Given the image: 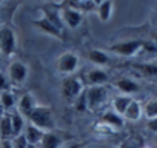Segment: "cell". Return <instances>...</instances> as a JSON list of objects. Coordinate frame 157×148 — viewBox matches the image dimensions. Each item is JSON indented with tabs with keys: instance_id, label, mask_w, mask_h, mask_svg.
Returning <instances> with one entry per match:
<instances>
[{
	"instance_id": "6da1fadb",
	"label": "cell",
	"mask_w": 157,
	"mask_h": 148,
	"mask_svg": "<svg viewBox=\"0 0 157 148\" xmlns=\"http://www.w3.org/2000/svg\"><path fill=\"white\" fill-rule=\"evenodd\" d=\"M28 122L33 123L34 127L40 128L42 131L48 133V131H56V120H54V114L51 111L49 107L45 105H37L34 108V111L29 114Z\"/></svg>"
},
{
	"instance_id": "7a4b0ae2",
	"label": "cell",
	"mask_w": 157,
	"mask_h": 148,
	"mask_svg": "<svg viewBox=\"0 0 157 148\" xmlns=\"http://www.w3.org/2000/svg\"><path fill=\"white\" fill-rule=\"evenodd\" d=\"M17 48V34L10 23L0 25V54L10 57L16 53Z\"/></svg>"
},
{
	"instance_id": "3957f363",
	"label": "cell",
	"mask_w": 157,
	"mask_h": 148,
	"mask_svg": "<svg viewBox=\"0 0 157 148\" xmlns=\"http://www.w3.org/2000/svg\"><path fill=\"white\" fill-rule=\"evenodd\" d=\"M86 94V105L90 111H97L99 108L103 107V103L108 99V90L106 87H88L85 88Z\"/></svg>"
},
{
	"instance_id": "277c9868",
	"label": "cell",
	"mask_w": 157,
	"mask_h": 148,
	"mask_svg": "<svg viewBox=\"0 0 157 148\" xmlns=\"http://www.w3.org/2000/svg\"><path fill=\"white\" fill-rule=\"evenodd\" d=\"M83 85L85 84L82 82L80 77H77V76H68L63 80V84H62V96L66 100L74 102L78 96L85 91V87Z\"/></svg>"
},
{
	"instance_id": "5b68a950",
	"label": "cell",
	"mask_w": 157,
	"mask_h": 148,
	"mask_svg": "<svg viewBox=\"0 0 157 148\" xmlns=\"http://www.w3.org/2000/svg\"><path fill=\"white\" fill-rule=\"evenodd\" d=\"M78 65H80V59H78L75 53H71V51L63 53L57 59V71L62 74H68V76H71V74L77 71Z\"/></svg>"
},
{
	"instance_id": "8992f818",
	"label": "cell",
	"mask_w": 157,
	"mask_h": 148,
	"mask_svg": "<svg viewBox=\"0 0 157 148\" xmlns=\"http://www.w3.org/2000/svg\"><path fill=\"white\" fill-rule=\"evenodd\" d=\"M28 74H29V68L26 63L23 62H11L8 65V79L11 84H16V85H23L28 79Z\"/></svg>"
},
{
	"instance_id": "52a82bcc",
	"label": "cell",
	"mask_w": 157,
	"mask_h": 148,
	"mask_svg": "<svg viewBox=\"0 0 157 148\" xmlns=\"http://www.w3.org/2000/svg\"><path fill=\"white\" fill-rule=\"evenodd\" d=\"M142 40H126V42H119L111 45V51L117 56L123 57H132L142 49Z\"/></svg>"
},
{
	"instance_id": "ba28073f",
	"label": "cell",
	"mask_w": 157,
	"mask_h": 148,
	"mask_svg": "<svg viewBox=\"0 0 157 148\" xmlns=\"http://www.w3.org/2000/svg\"><path fill=\"white\" fill-rule=\"evenodd\" d=\"M60 16H62V20H63V25L71 28V29H75L80 26L82 20H83V14L78 13L69 6H65L60 10Z\"/></svg>"
},
{
	"instance_id": "9c48e42d",
	"label": "cell",
	"mask_w": 157,
	"mask_h": 148,
	"mask_svg": "<svg viewBox=\"0 0 157 148\" xmlns=\"http://www.w3.org/2000/svg\"><path fill=\"white\" fill-rule=\"evenodd\" d=\"M108 82V74L102 68H93L85 72V84L88 87H103Z\"/></svg>"
},
{
	"instance_id": "30bf717a",
	"label": "cell",
	"mask_w": 157,
	"mask_h": 148,
	"mask_svg": "<svg viewBox=\"0 0 157 148\" xmlns=\"http://www.w3.org/2000/svg\"><path fill=\"white\" fill-rule=\"evenodd\" d=\"M66 142H68V137H65L63 133L48 131V133H45L39 148H62Z\"/></svg>"
},
{
	"instance_id": "8fae6325",
	"label": "cell",
	"mask_w": 157,
	"mask_h": 148,
	"mask_svg": "<svg viewBox=\"0 0 157 148\" xmlns=\"http://www.w3.org/2000/svg\"><path fill=\"white\" fill-rule=\"evenodd\" d=\"M36 107H37V103H36V99L33 97V94H31V93H25V94H22V96L19 97L16 110L28 120L29 114L34 111Z\"/></svg>"
},
{
	"instance_id": "7c38bea8",
	"label": "cell",
	"mask_w": 157,
	"mask_h": 148,
	"mask_svg": "<svg viewBox=\"0 0 157 148\" xmlns=\"http://www.w3.org/2000/svg\"><path fill=\"white\" fill-rule=\"evenodd\" d=\"M102 123H105L108 128H111V131H119L125 127V119H123V116L117 114L116 111L108 110L102 116Z\"/></svg>"
},
{
	"instance_id": "4fadbf2b",
	"label": "cell",
	"mask_w": 157,
	"mask_h": 148,
	"mask_svg": "<svg viewBox=\"0 0 157 148\" xmlns=\"http://www.w3.org/2000/svg\"><path fill=\"white\" fill-rule=\"evenodd\" d=\"M34 26H36L37 29H40L42 33L48 34V36H52V37H56V39H63V31L59 29L57 26H54V25H52L51 22H48L45 17H40V19L34 20Z\"/></svg>"
},
{
	"instance_id": "5bb4252c",
	"label": "cell",
	"mask_w": 157,
	"mask_h": 148,
	"mask_svg": "<svg viewBox=\"0 0 157 148\" xmlns=\"http://www.w3.org/2000/svg\"><path fill=\"white\" fill-rule=\"evenodd\" d=\"M23 136H25V139H26L28 145L39 146V145H40V142H42V139H43V136H45V131H42L40 128H37V127H34L33 123H29V122H28V123H26V127H25Z\"/></svg>"
},
{
	"instance_id": "9a60e30c",
	"label": "cell",
	"mask_w": 157,
	"mask_h": 148,
	"mask_svg": "<svg viewBox=\"0 0 157 148\" xmlns=\"http://www.w3.org/2000/svg\"><path fill=\"white\" fill-rule=\"evenodd\" d=\"M40 13H42V17H45L48 22H51L54 26H57L59 29L63 31L65 25H63V20L60 16V10L52 8V6H43V8H40Z\"/></svg>"
},
{
	"instance_id": "2e32d148",
	"label": "cell",
	"mask_w": 157,
	"mask_h": 148,
	"mask_svg": "<svg viewBox=\"0 0 157 148\" xmlns=\"http://www.w3.org/2000/svg\"><path fill=\"white\" fill-rule=\"evenodd\" d=\"M114 87H116L123 96H131V94H134V93H137V91L140 90V88H139V84H137L136 80L129 79V77H122V79L116 80Z\"/></svg>"
},
{
	"instance_id": "e0dca14e",
	"label": "cell",
	"mask_w": 157,
	"mask_h": 148,
	"mask_svg": "<svg viewBox=\"0 0 157 148\" xmlns=\"http://www.w3.org/2000/svg\"><path fill=\"white\" fill-rule=\"evenodd\" d=\"M11 116V125H13V134L14 137L17 136H22L23 131H25V127H26V119L17 111V110H13V113H10Z\"/></svg>"
},
{
	"instance_id": "ac0fdd59",
	"label": "cell",
	"mask_w": 157,
	"mask_h": 148,
	"mask_svg": "<svg viewBox=\"0 0 157 148\" xmlns=\"http://www.w3.org/2000/svg\"><path fill=\"white\" fill-rule=\"evenodd\" d=\"M113 11H114V3H113V2H108V0L97 2L96 13H97L99 19H100L103 23H106V22L113 17Z\"/></svg>"
},
{
	"instance_id": "d6986e66",
	"label": "cell",
	"mask_w": 157,
	"mask_h": 148,
	"mask_svg": "<svg viewBox=\"0 0 157 148\" xmlns=\"http://www.w3.org/2000/svg\"><path fill=\"white\" fill-rule=\"evenodd\" d=\"M13 125H11V116L6 113L2 119H0V140H13Z\"/></svg>"
},
{
	"instance_id": "ffe728a7",
	"label": "cell",
	"mask_w": 157,
	"mask_h": 148,
	"mask_svg": "<svg viewBox=\"0 0 157 148\" xmlns=\"http://www.w3.org/2000/svg\"><path fill=\"white\" fill-rule=\"evenodd\" d=\"M88 59L93 65H96V68H102L109 63V56L102 49H91L88 53Z\"/></svg>"
},
{
	"instance_id": "44dd1931",
	"label": "cell",
	"mask_w": 157,
	"mask_h": 148,
	"mask_svg": "<svg viewBox=\"0 0 157 148\" xmlns=\"http://www.w3.org/2000/svg\"><path fill=\"white\" fill-rule=\"evenodd\" d=\"M131 102H132L131 96H123V94L116 96V97L113 99V102H111V105H113V111H116L117 114L123 116V114L126 113V110H128V107H129Z\"/></svg>"
},
{
	"instance_id": "7402d4cb",
	"label": "cell",
	"mask_w": 157,
	"mask_h": 148,
	"mask_svg": "<svg viewBox=\"0 0 157 148\" xmlns=\"http://www.w3.org/2000/svg\"><path fill=\"white\" fill-rule=\"evenodd\" d=\"M17 96L14 91L8 90V91H3V93H0V103H2L3 110L6 113H10L11 110H14L17 107Z\"/></svg>"
},
{
	"instance_id": "603a6c76",
	"label": "cell",
	"mask_w": 157,
	"mask_h": 148,
	"mask_svg": "<svg viewBox=\"0 0 157 148\" xmlns=\"http://www.w3.org/2000/svg\"><path fill=\"white\" fill-rule=\"evenodd\" d=\"M142 116H143V107L140 105V102H137V100L132 99V102L129 103L126 113L123 114V119L131 120V122H136V120H139Z\"/></svg>"
},
{
	"instance_id": "cb8c5ba5",
	"label": "cell",
	"mask_w": 157,
	"mask_h": 148,
	"mask_svg": "<svg viewBox=\"0 0 157 148\" xmlns=\"http://www.w3.org/2000/svg\"><path fill=\"white\" fill-rule=\"evenodd\" d=\"M136 69H139L143 76L151 77V79H157V65L152 63H142V65H136Z\"/></svg>"
},
{
	"instance_id": "d4e9b609",
	"label": "cell",
	"mask_w": 157,
	"mask_h": 148,
	"mask_svg": "<svg viewBox=\"0 0 157 148\" xmlns=\"http://www.w3.org/2000/svg\"><path fill=\"white\" fill-rule=\"evenodd\" d=\"M143 114L146 116V119H154V117H157V99L149 100V102L143 107Z\"/></svg>"
},
{
	"instance_id": "484cf974",
	"label": "cell",
	"mask_w": 157,
	"mask_h": 148,
	"mask_svg": "<svg viewBox=\"0 0 157 148\" xmlns=\"http://www.w3.org/2000/svg\"><path fill=\"white\" fill-rule=\"evenodd\" d=\"M74 107H75L77 111H80V113L88 110V105H86V94H85V91L74 100Z\"/></svg>"
},
{
	"instance_id": "4316f807",
	"label": "cell",
	"mask_w": 157,
	"mask_h": 148,
	"mask_svg": "<svg viewBox=\"0 0 157 148\" xmlns=\"http://www.w3.org/2000/svg\"><path fill=\"white\" fill-rule=\"evenodd\" d=\"M10 79H8V74L2 72L0 71V93H3V91H8L11 90V85H10Z\"/></svg>"
},
{
	"instance_id": "83f0119b",
	"label": "cell",
	"mask_w": 157,
	"mask_h": 148,
	"mask_svg": "<svg viewBox=\"0 0 157 148\" xmlns=\"http://www.w3.org/2000/svg\"><path fill=\"white\" fill-rule=\"evenodd\" d=\"M13 146H14V148H28L29 145H28L25 136L22 134V136H17V137L13 139Z\"/></svg>"
},
{
	"instance_id": "f1b7e54d",
	"label": "cell",
	"mask_w": 157,
	"mask_h": 148,
	"mask_svg": "<svg viewBox=\"0 0 157 148\" xmlns=\"http://www.w3.org/2000/svg\"><path fill=\"white\" fill-rule=\"evenodd\" d=\"M142 49L155 54V53H157V45H155L152 40H151V42H143V43H142Z\"/></svg>"
},
{
	"instance_id": "f546056e",
	"label": "cell",
	"mask_w": 157,
	"mask_h": 148,
	"mask_svg": "<svg viewBox=\"0 0 157 148\" xmlns=\"http://www.w3.org/2000/svg\"><path fill=\"white\" fill-rule=\"evenodd\" d=\"M146 128H148L149 131H152V133H157V117H154V119H148V122H146Z\"/></svg>"
},
{
	"instance_id": "4dcf8cb0",
	"label": "cell",
	"mask_w": 157,
	"mask_h": 148,
	"mask_svg": "<svg viewBox=\"0 0 157 148\" xmlns=\"http://www.w3.org/2000/svg\"><path fill=\"white\" fill-rule=\"evenodd\" d=\"M0 148H14L13 140H0Z\"/></svg>"
},
{
	"instance_id": "1f68e13d",
	"label": "cell",
	"mask_w": 157,
	"mask_h": 148,
	"mask_svg": "<svg viewBox=\"0 0 157 148\" xmlns=\"http://www.w3.org/2000/svg\"><path fill=\"white\" fill-rule=\"evenodd\" d=\"M62 148H82V143H78V142H74V143H65Z\"/></svg>"
},
{
	"instance_id": "d6a6232c",
	"label": "cell",
	"mask_w": 157,
	"mask_h": 148,
	"mask_svg": "<svg viewBox=\"0 0 157 148\" xmlns=\"http://www.w3.org/2000/svg\"><path fill=\"white\" fill-rule=\"evenodd\" d=\"M120 148H137V146H136L132 142H129V140H128V142H123V143L120 145Z\"/></svg>"
},
{
	"instance_id": "836d02e7",
	"label": "cell",
	"mask_w": 157,
	"mask_h": 148,
	"mask_svg": "<svg viewBox=\"0 0 157 148\" xmlns=\"http://www.w3.org/2000/svg\"><path fill=\"white\" fill-rule=\"evenodd\" d=\"M5 114H6V111L3 110V107H2V103H0V119H2V117H3Z\"/></svg>"
},
{
	"instance_id": "e575fe53",
	"label": "cell",
	"mask_w": 157,
	"mask_h": 148,
	"mask_svg": "<svg viewBox=\"0 0 157 148\" xmlns=\"http://www.w3.org/2000/svg\"><path fill=\"white\" fill-rule=\"evenodd\" d=\"M3 20V10H2V5H0V23Z\"/></svg>"
},
{
	"instance_id": "d590c367",
	"label": "cell",
	"mask_w": 157,
	"mask_h": 148,
	"mask_svg": "<svg viewBox=\"0 0 157 148\" xmlns=\"http://www.w3.org/2000/svg\"><path fill=\"white\" fill-rule=\"evenodd\" d=\"M152 42H154V43L157 45V34H154V39H152Z\"/></svg>"
},
{
	"instance_id": "8d00e7d4",
	"label": "cell",
	"mask_w": 157,
	"mask_h": 148,
	"mask_svg": "<svg viewBox=\"0 0 157 148\" xmlns=\"http://www.w3.org/2000/svg\"><path fill=\"white\" fill-rule=\"evenodd\" d=\"M28 148H39V146H34V145H29Z\"/></svg>"
},
{
	"instance_id": "74e56055",
	"label": "cell",
	"mask_w": 157,
	"mask_h": 148,
	"mask_svg": "<svg viewBox=\"0 0 157 148\" xmlns=\"http://www.w3.org/2000/svg\"><path fill=\"white\" fill-rule=\"evenodd\" d=\"M2 57H3V56H2V54H0V62H2Z\"/></svg>"
},
{
	"instance_id": "f35d334b",
	"label": "cell",
	"mask_w": 157,
	"mask_h": 148,
	"mask_svg": "<svg viewBox=\"0 0 157 148\" xmlns=\"http://www.w3.org/2000/svg\"><path fill=\"white\" fill-rule=\"evenodd\" d=\"M142 148H151V146H142Z\"/></svg>"
}]
</instances>
